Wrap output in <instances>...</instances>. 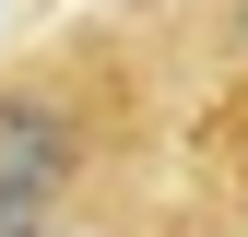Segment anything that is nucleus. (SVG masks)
Listing matches in <instances>:
<instances>
[{"label": "nucleus", "instance_id": "1", "mask_svg": "<svg viewBox=\"0 0 248 237\" xmlns=\"http://www.w3.org/2000/svg\"><path fill=\"white\" fill-rule=\"evenodd\" d=\"M59 178H71V131H59V107H36V95H12V107H0V190L47 202Z\"/></svg>", "mask_w": 248, "mask_h": 237}]
</instances>
